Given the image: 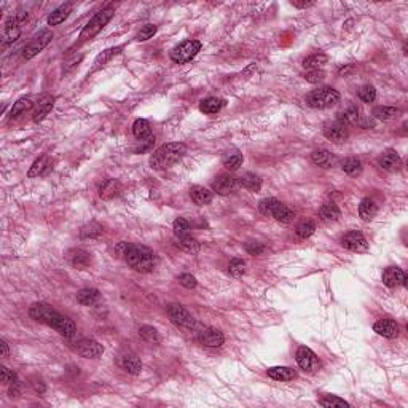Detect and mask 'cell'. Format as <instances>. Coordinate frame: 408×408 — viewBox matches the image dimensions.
Returning a JSON list of instances; mask_svg holds the SVG:
<instances>
[{
  "instance_id": "6da1fadb",
  "label": "cell",
  "mask_w": 408,
  "mask_h": 408,
  "mask_svg": "<svg viewBox=\"0 0 408 408\" xmlns=\"http://www.w3.org/2000/svg\"><path fill=\"white\" fill-rule=\"evenodd\" d=\"M29 316L34 320L50 326L51 329L59 332V335H63L64 338H72L77 333V326L74 320L59 314L56 309H53L46 303H34L29 308Z\"/></svg>"
},
{
  "instance_id": "7a4b0ae2",
  "label": "cell",
  "mask_w": 408,
  "mask_h": 408,
  "mask_svg": "<svg viewBox=\"0 0 408 408\" xmlns=\"http://www.w3.org/2000/svg\"><path fill=\"white\" fill-rule=\"evenodd\" d=\"M116 252L122 255L126 263L139 273H150L157 267V257L145 246H137L131 243H120Z\"/></svg>"
},
{
  "instance_id": "3957f363",
  "label": "cell",
  "mask_w": 408,
  "mask_h": 408,
  "mask_svg": "<svg viewBox=\"0 0 408 408\" xmlns=\"http://www.w3.org/2000/svg\"><path fill=\"white\" fill-rule=\"evenodd\" d=\"M187 152V147L181 142H171L164 143L160 149H157L150 157V166L153 169H167V167L174 166L182 160V157Z\"/></svg>"
},
{
  "instance_id": "277c9868",
  "label": "cell",
  "mask_w": 408,
  "mask_h": 408,
  "mask_svg": "<svg viewBox=\"0 0 408 408\" xmlns=\"http://www.w3.org/2000/svg\"><path fill=\"white\" fill-rule=\"evenodd\" d=\"M113 15H115V7L113 5H110V7H105V8H102L99 13H96L91 19H90V22L86 24L85 27H83V31L80 32V40H78V43H83V42H86V40H91L94 35H98L107 24H109V21L113 18Z\"/></svg>"
},
{
  "instance_id": "5b68a950",
  "label": "cell",
  "mask_w": 408,
  "mask_h": 408,
  "mask_svg": "<svg viewBox=\"0 0 408 408\" xmlns=\"http://www.w3.org/2000/svg\"><path fill=\"white\" fill-rule=\"evenodd\" d=\"M306 102L314 109H329V107L340 102V93L330 86H322L311 91L306 96Z\"/></svg>"
},
{
  "instance_id": "8992f818",
  "label": "cell",
  "mask_w": 408,
  "mask_h": 408,
  "mask_svg": "<svg viewBox=\"0 0 408 408\" xmlns=\"http://www.w3.org/2000/svg\"><path fill=\"white\" fill-rule=\"evenodd\" d=\"M167 314H169V319L172 320L174 326H177L179 329H182L185 332H190L196 327L193 316H191L182 305H176V303L169 305L167 306Z\"/></svg>"
},
{
  "instance_id": "52a82bcc",
  "label": "cell",
  "mask_w": 408,
  "mask_h": 408,
  "mask_svg": "<svg viewBox=\"0 0 408 408\" xmlns=\"http://www.w3.org/2000/svg\"><path fill=\"white\" fill-rule=\"evenodd\" d=\"M201 51V42L198 40H185L171 51V59L177 64H185L191 61Z\"/></svg>"
},
{
  "instance_id": "ba28073f",
  "label": "cell",
  "mask_w": 408,
  "mask_h": 408,
  "mask_svg": "<svg viewBox=\"0 0 408 408\" xmlns=\"http://www.w3.org/2000/svg\"><path fill=\"white\" fill-rule=\"evenodd\" d=\"M53 40V32L51 31H48V29H45V31H42V32H39L37 35H35V37L27 43V46L24 48V57L26 59H32V57H35L37 56L43 48H46L48 45H50V42Z\"/></svg>"
},
{
  "instance_id": "9c48e42d",
  "label": "cell",
  "mask_w": 408,
  "mask_h": 408,
  "mask_svg": "<svg viewBox=\"0 0 408 408\" xmlns=\"http://www.w3.org/2000/svg\"><path fill=\"white\" fill-rule=\"evenodd\" d=\"M295 357H297V364L300 365V368L308 371V373H314V371L320 368L319 357L306 346H300L297 349Z\"/></svg>"
},
{
  "instance_id": "30bf717a",
  "label": "cell",
  "mask_w": 408,
  "mask_h": 408,
  "mask_svg": "<svg viewBox=\"0 0 408 408\" xmlns=\"http://www.w3.org/2000/svg\"><path fill=\"white\" fill-rule=\"evenodd\" d=\"M241 187L239 184V179L230 176V174H223V176H219L215 181L212 182V190L215 193H219L222 196H226V195H231L235 191Z\"/></svg>"
},
{
  "instance_id": "8fae6325",
  "label": "cell",
  "mask_w": 408,
  "mask_h": 408,
  "mask_svg": "<svg viewBox=\"0 0 408 408\" xmlns=\"http://www.w3.org/2000/svg\"><path fill=\"white\" fill-rule=\"evenodd\" d=\"M341 246L353 252H367L368 243L361 231H349L341 238Z\"/></svg>"
},
{
  "instance_id": "7c38bea8",
  "label": "cell",
  "mask_w": 408,
  "mask_h": 408,
  "mask_svg": "<svg viewBox=\"0 0 408 408\" xmlns=\"http://www.w3.org/2000/svg\"><path fill=\"white\" fill-rule=\"evenodd\" d=\"M75 351L78 356L85 357V359H96L102 356L104 353V347L102 344H99L96 340H80L75 346Z\"/></svg>"
},
{
  "instance_id": "4fadbf2b",
  "label": "cell",
  "mask_w": 408,
  "mask_h": 408,
  "mask_svg": "<svg viewBox=\"0 0 408 408\" xmlns=\"http://www.w3.org/2000/svg\"><path fill=\"white\" fill-rule=\"evenodd\" d=\"M21 35V22L16 16H11L5 21L2 29V45H10L19 39Z\"/></svg>"
},
{
  "instance_id": "5bb4252c",
  "label": "cell",
  "mask_w": 408,
  "mask_h": 408,
  "mask_svg": "<svg viewBox=\"0 0 408 408\" xmlns=\"http://www.w3.org/2000/svg\"><path fill=\"white\" fill-rule=\"evenodd\" d=\"M198 340L201 344L208 347H219L225 343L223 333L217 329H211V327H204L198 335Z\"/></svg>"
},
{
  "instance_id": "9a60e30c",
  "label": "cell",
  "mask_w": 408,
  "mask_h": 408,
  "mask_svg": "<svg viewBox=\"0 0 408 408\" xmlns=\"http://www.w3.org/2000/svg\"><path fill=\"white\" fill-rule=\"evenodd\" d=\"M381 279H383V284H385L386 287H391V289L406 284V276H405L403 270H400L397 267H388L385 271H383Z\"/></svg>"
},
{
  "instance_id": "2e32d148",
  "label": "cell",
  "mask_w": 408,
  "mask_h": 408,
  "mask_svg": "<svg viewBox=\"0 0 408 408\" xmlns=\"http://www.w3.org/2000/svg\"><path fill=\"white\" fill-rule=\"evenodd\" d=\"M373 330L381 335V337H385V338H397L399 337V324L392 320V319H381L378 320L375 326H373Z\"/></svg>"
},
{
  "instance_id": "e0dca14e",
  "label": "cell",
  "mask_w": 408,
  "mask_h": 408,
  "mask_svg": "<svg viewBox=\"0 0 408 408\" xmlns=\"http://www.w3.org/2000/svg\"><path fill=\"white\" fill-rule=\"evenodd\" d=\"M67 260H69L70 265L75 267L77 270H85L90 267L91 255L83 249H72L67 252Z\"/></svg>"
},
{
  "instance_id": "ac0fdd59",
  "label": "cell",
  "mask_w": 408,
  "mask_h": 408,
  "mask_svg": "<svg viewBox=\"0 0 408 408\" xmlns=\"http://www.w3.org/2000/svg\"><path fill=\"white\" fill-rule=\"evenodd\" d=\"M378 164L383 167L385 171H389V172H394V171H399L400 166H402V158L399 157L397 152L394 150H388L381 155L378 158Z\"/></svg>"
},
{
  "instance_id": "d6986e66",
  "label": "cell",
  "mask_w": 408,
  "mask_h": 408,
  "mask_svg": "<svg viewBox=\"0 0 408 408\" xmlns=\"http://www.w3.org/2000/svg\"><path fill=\"white\" fill-rule=\"evenodd\" d=\"M53 105H54V98H53V96L43 94L42 98L39 99L37 107H35V110H34V115H32L34 122H42V120L53 110Z\"/></svg>"
},
{
  "instance_id": "ffe728a7",
  "label": "cell",
  "mask_w": 408,
  "mask_h": 408,
  "mask_svg": "<svg viewBox=\"0 0 408 408\" xmlns=\"http://www.w3.org/2000/svg\"><path fill=\"white\" fill-rule=\"evenodd\" d=\"M311 160H313V163L316 166H320V167H324V169H329V167H333L335 164H337V157L326 149L314 150L313 153H311Z\"/></svg>"
},
{
  "instance_id": "44dd1931",
  "label": "cell",
  "mask_w": 408,
  "mask_h": 408,
  "mask_svg": "<svg viewBox=\"0 0 408 408\" xmlns=\"http://www.w3.org/2000/svg\"><path fill=\"white\" fill-rule=\"evenodd\" d=\"M324 136L335 143H341L347 139V129L341 123H333L324 128Z\"/></svg>"
},
{
  "instance_id": "7402d4cb",
  "label": "cell",
  "mask_w": 408,
  "mask_h": 408,
  "mask_svg": "<svg viewBox=\"0 0 408 408\" xmlns=\"http://www.w3.org/2000/svg\"><path fill=\"white\" fill-rule=\"evenodd\" d=\"M378 212V206L375 204L373 199H370V198H364L361 201V204H359V215H361V219L364 222H370V220H373V217L376 215Z\"/></svg>"
},
{
  "instance_id": "603a6c76",
  "label": "cell",
  "mask_w": 408,
  "mask_h": 408,
  "mask_svg": "<svg viewBox=\"0 0 408 408\" xmlns=\"http://www.w3.org/2000/svg\"><path fill=\"white\" fill-rule=\"evenodd\" d=\"M70 13H72V4H69V2L63 4L61 7H57L50 16H48V24H50V26H59V24L64 22L69 18Z\"/></svg>"
},
{
  "instance_id": "cb8c5ba5",
  "label": "cell",
  "mask_w": 408,
  "mask_h": 408,
  "mask_svg": "<svg viewBox=\"0 0 408 408\" xmlns=\"http://www.w3.org/2000/svg\"><path fill=\"white\" fill-rule=\"evenodd\" d=\"M133 134L137 140H152V128L147 120L139 118L133 125Z\"/></svg>"
},
{
  "instance_id": "d4e9b609",
  "label": "cell",
  "mask_w": 408,
  "mask_h": 408,
  "mask_svg": "<svg viewBox=\"0 0 408 408\" xmlns=\"http://www.w3.org/2000/svg\"><path fill=\"white\" fill-rule=\"evenodd\" d=\"M190 196L193 199L196 204L199 206H204V204H209L212 201V191L208 190L206 187H201V185H195L190 188Z\"/></svg>"
},
{
  "instance_id": "484cf974",
  "label": "cell",
  "mask_w": 408,
  "mask_h": 408,
  "mask_svg": "<svg viewBox=\"0 0 408 408\" xmlns=\"http://www.w3.org/2000/svg\"><path fill=\"white\" fill-rule=\"evenodd\" d=\"M267 375L273 380H278V381H290L297 376L295 370H292L289 367H271L267 370Z\"/></svg>"
},
{
  "instance_id": "4316f807",
  "label": "cell",
  "mask_w": 408,
  "mask_h": 408,
  "mask_svg": "<svg viewBox=\"0 0 408 408\" xmlns=\"http://www.w3.org/2000/svg\"><path fill=\"white\" fill-rule=\"evenodd\" d=\"M120 182L115 179H107V181L99 187V196L102 199H112L120 193Z\"/></svg>"
},
{
  "instance_id": "83f0119b",
  "label": "cell",
  "mask_w": 408,
  "mask_h": 408,
  "mask_svg": "<svg viewBox=\"0 0 408 408\" xmlns=\"http://www.w3.org/2000/svg\"><path fill=\"white\" fill-rule=\"evenodd\" d=\"M120 364H122L123 370H126L128 373H131V375H139L142 371V362L139 361V357H136L134 354L123 356L122 361H120Z\"/></svg>"
},
{
  "instance_id": "f1b7e54d",
  "label": "cell",
  "mask_w": 408,
  "mask_h": 408,
  "mask_svg": "<svg viewBox=\"0 0 408 408\" xmlns=\"http://www.w3.org/2000/svg\"><path fill=\"white\" fill-rule=\"evenodd\" d=\"M223 99H219V98H208V99H204L201 101L199 104V110L202 113H206V115H215V113H219L222 110V107H223Z\"/></svg>"
},
{
  "instance_id": "f546056e",
  "label": "cell",
  "mask_w": 408,
  "mask_h": 408,
  "mask_svg": "<svg viewBox=\"0 0 408 408\" xmlns=\"http://www.w3.org/2000/svg\"><path fill=\"white\" fill-rule=\"evenodd\" d=\"M319 215L322 217V220H326V222H337L341 217V212L337 208V204L327 202V204H324V206H320Z\"/></svg>"
},
{
  "instance_id": "4dcf8cb0",
  "label": "cell",
  "mask_w": 408,
  "mask_h": 408,
  "mask_svg": "<svg viewBox=\"0 0 408 408\" xmlns=\"http://www.w3.org/2000/svg\"><path fill=\"white\" fill-rule=\"evenodd\" d=\"M176 244H177L179 247H181L182 250H185V252H188V254H191V255L198 254L199 249H201L199 243L196 241L195 238H191L190 235L182 236V238H177V243H176Z\"/></svg>"
},
{
  "instance_id": "1f68e13d",
  "label": "cell",
  "mask_w": 408,
  "mask_h": 408,
  "mask_svg": "<svg viewBox=\"0 0 408 408\" xmlns=\"http://www.w3.org/2000/svg\"><path fill=\"white\" fill-rule=\"evenodd\" d=\"M271 217H274L276 220L278 222H281V223H290L292 220H294V217H295V212L289 208V206H285V204H279L278 208L274 209V212H273V215Z\"/></svg>"
},
{
  "instance_id": "d6a6232c",
  "label": "cell",
  "mask_w": 408,
  "mask_h": 408,
  "mask_svg": "<svg viewBox=\"0 0 408 408\" xmlns=\"http://www.w3.org/2000/svg\"><path fill=\"white\" fill-rule=\"evenodd\" d=\"M329 61V57L322 53H316V54H311L308 56L306 59H303V67L308 69V70H317L320 69L324 64Z\"/></svg>"
},
{
  "instance_id": "836d02e7",
  "label": "cell",
  "mask_w": 408,
  "mask_h": 408,
  "mask_svg": "<svg viewBox=\"0 0 408 408\" xmlns=\"http://www.w3.org/2000/svg\"><path fill=\"white\" fill-rule=\"evenodd\" d=\"M120 51H122V46H116V48H109V50H105L102 53H99L98 56H96L94 59V66H93V70H98L99 67H102L104 64H107L110 61V59L118 54Z\"/></svg>"
},
{
  "instance_id": "e575fe53",
  "label": "cell",
  "mask_w": 408,
  "mask_h": 408,
  "mask_svg": "<svg viewBox=\"0 0 408 408\" xmlns=\"http://www.w3.org/2000/svg\"><path fill=\"white\" fill-rule=\"evenodd\" d=\"M239 184H241V187L250 190V191H258L261 188V179L255 174H244L243 177H239Z\"/></svg>"
},
{
  "instance_id": "d590c367",
  "label": "cell",
  "mask_w": 408,
  "mask_h": 408,
  "mask_svg": "<svg viewBox=\"0 0 408 408\" xmlns=\"http://www.w3.org/2000/svg\"><path fill=\"white\" fill-rule=\"evenodd\" d=\"M77 300L78 303L85 305V306H91L99 300V292L96 289H83L77 294Z\"/></svg>"
},
{
  "instance_id": "8d00e7d4",
  "label": "cell",
  "mask_w": 408,
  "mask_h": 408,
  "mask_svg": "<svg viewBox=\"0 0 408 408\" xmlns=\"http://www.w3.org/2000/svg\"><path fill=\"white\" fill-rule=\"evenodd\" d=\"M31 109H32V101L29 98H21L13 104V107H11L10 118H16V116H19L22 113H26Z\"/></svg>"
},
{
  "instance_id": "74e56055",
  "label": "cell",
  "mask_w": 408,
  "mask_h": 408,
  "mask_svg": "<svg viewBox=\"0 0 408 408\" xmlns=\"http://www.w3.org/2000/svg\"><path fill=\"white\" fill-rule=\"evenodd\" d=\"M243 153H239V152H231V153H228L226 157L223 158V166L226 167L228 171H238L239 169V166L243 164Z\"/></svg>"
},
{
  "instance_id": "f35d334b",
  "label": "cell",
  "mask_w": 408,
  "mask_h": 408,
  "mask_svg": "<svg viewBox=\"0 0 408 408\" xmlns=\"http://www.w3.org/2000/svg\"><path fill=\"white\" fill-rule=\"evenodd\" d=\"M340 123L341 125H356L359 122V110H357V107L356 105H351V107H347L346 110L340 112Z\"/></svg>"
},
{
  "instance_id": "ab89813d",
  "label": "cell",
  "mask_w": 408,
  "mask_h": 408,
  "mask_svg": "<svg viewBox=\"0 0 408 408\" xmlns=\"http://www.w3.org/2000/svg\"><path fill=\"white\" fill-rule=\"evenodd\" d=\"M341 167L347 176H359L362 172V163L357 158H346L343 161Z\"/></svg>"
},
{
  "instance_id": "60d3db41",
  "label": "cell",
  "mask_w": 408,
  "mask_h": 408,
  "mask_svg": "<svg viewBox=\"0 0 408 408\" xmlns=\"http://www.w3.org/2000/svg\"><path fill=\"white\" fill-rule=\"evenodd\" d=\"M400 113L399 109H395V107H386V105H383V107H376V109H373V116L378 118V120H392L395 118Z\"/></svg>"
},
{
  "instance_id": "b9f144b4",
  "label": "cell",
  "mask_w": 408,
  "mask_h": 408,
  "mask_svg": "<svg viewBox=\"0 0 408 408\" xmlns=\"http://www.w3.org/2000/svg\"><path fill=\"white\" fill-rule=\"evenodd\" d=\"M139 335H140V338H142L143 341H147V343H150V344H157V343H160V335H158L157 329H153V327H150V326H142V327L139 329Z\"/></svg>"
},
{
  "instance_id": "7bdbcfd3",
  "label": "cell",
  "mask_w": 408,
  "mask_h": 408,
  "mask_svg": "<svg viewBox=\"0 0 408 408\" xmlns=\"http://www.w3.org/2000/svg\"><path fill=\"white\" fill-rule=\"evenodd\" d=\"M314 231H316V225H314V222H311V220H305V222H302V223H298L297 228H295L297 236H298V238H302V239L309 238Z\"/></svg>"
},
{
  "instance_id": "ee69618b",
  "label": "cell",
  "mask_w": 408,
  "mask_h": 408,
  "mask_svg": "<svg viewBox=\"0 0 408 408\" xmlns=\"http://www.w3.org/2000/svg\"><path fill=\"white\" fill-rule=\"evenodd\" d=\"M281 204V201H278L276 198H265V199H261L260 201V204H258V208H260V212L263 214V215H273V212H274V209L278 208Z\"/></svg>"
},
{
  "instance_id": "f6af8a7d",
  "label": "cell",
  "mask_w": 408,
  "mask_h": 408,
  "mask_svg": "<svg viewBox=\"0 0 408 408\" xmlns=\"http://www.w3.org/2000/svg\"><path fill=\"white\" fill-rule=\"evenodd\" d=\"M228 271H230V274L235 276V278H239V276H243L246 273V261L241 258H233L230 261V265H228Z\"/></svg>"
},
{
  "instance_id": "bcb514c9",
  "label": "cell",
  "mask_w": 408,
  "mask_h": 408,
  "mask_svg": "<svg viewBox=\"0 0 408 408\" xmlns=\"http://www.w3.org/2000/svg\"><path fill=\"white\" fill-rule=\"evenodd\" d=\"M102 235V226L98 225V223H90V225H85L81 228V231H80V236L81 238H98Z\"/></svg>"
},
{
  "instance_id": "7dc6e473",
  "label": "cell",
  "mask_w": 408,
  "mask_h": 408,
  "mask_svg": "<svg viewBox=\"0 0 408 408\" xmlns=\"http://www.w3.org/2000/svg\"><path fill=\"white\" fill-rule=\"evenodd\" d=\"M172 228H174L176 238H182V236L190 235V223L185 219H182V217H179V219L174 220V226Z\"/></svg>"
},
{
  "instance_id": "c3c4849f",
  "label": "cell",
  "mask_w": 408,
  "mask_h": 408,
  "mask_svg": "<svg viewBox=\"0 0 408 408\" xmlns=\"http://www.w3.org/2000/svg\"><path fill=\"white\" fill-rule=\"evenodd\" d=\"M357 96H359V99H361L362 102L370 104V102H373L376 99V90L373 86H370V85H365V86H362L361 90H359Z\"/></svg>"
},
{
  "instance_id": "681fc988",
  "label": "cell",
  "mask_w": 408,
  "mask_h": 408,
  "mask_svg": "<svg viewBox=\"0 0 408 408\" xmlns=\"http://www.w3.org/2000/svg\"><path fill=\"white\" fill-rule=\"evenodd\" d=\"M48 166V158L46 157H40L39 160H35L34 161V164L31 166V169H29V172H27V176L29 177H37V176H40L43 171H45V167Z\"/></svg>"
},
{
  "instance_id": "f907efd6",
  "label": "cell",
  "mask_w": 408,
  "mask_h": 408,
  "mask_svg": "<svg viewBox=\"0 0 408 408\" xmlns=\"http://www.w3.org/2000/svg\"><path fill=\"white\" fill-rule=\"evenodd\" d=\"M320 405L326 406V408H332V406H349L346 400L340 399V397H335V395H324L320 399Z\"/></svg>"
},
{
  "instance_id": "816d5d0a",
  "label": "cell",
  "mask_w": 408,
  "mask_h": 408,
  "mask_svg": "<svg viewBox=\"0 0 408 408\" xmlns=\"http://www.w3.org/2000/svg\"><path fill=\"white\" fill-rule=\"evenodd\" d=\"M155 34H157V26H153V24H147V26H143V27L137 32L136 40H137V42H145V40L152 39Z\"/></svg>"
},
{
  "instance_id": "f5cc1de1",
  "label": "cell",
  "mask_w": 408,
  "mask_h": 408,
  "mask_svg": "<svg viewBox=\"0 0 408 408\" xmlns=\"http://www.w3.org/2000/svg\"><path fill=\"white\" fill-rule=\"evenodd\" d=\"M324 77H326V74H324V70L322 69H317V70H308L306 74H305V78L306 81L309 83H320L324 80Z\"/></svg>"
},
{
  "instance_id": "db71d44e",
  "label": "cell",
  "mask_w": 408,
  "mask_h": 408,
  "mask_svg": "<svg viewBox=\"0 0 408 408\" xmlns=\"http://www.w3.org/2000/svg\"><path fill=\"white\" fill-rule=\"evenodd\" d=\"M179 284L187 287V289H195L198 282L195 279V276H191V274H181V276H179Z\"/></svg>"
},
{
  "instance_id": "11a10c76",
  "label": "cell",
  "mask_w": 408,
  "mask_h": 408,
  "mask_svg": "<svg viewBox=\"0 0 408 408\" xmlns=\"http://www.w3.org/2000/svg\"><path fill=\"white\" fill-rule=\"evenodd\" d=\"M246 250L249 255H261L263 252H265V246L261 243H249L246 246Z\"/></svg>"
},
{
  "instance_id": "9f6ffc18",
  "label": "cell",
  "mask_w": 408,
  "mask_h": 408,
  "mask_svg": "<svg viewBox=\"0 0 408 408\" xmlns=\"http://www.w3.org/2000/svg\"><path fill=\"white\" fill-rule=\"evenodd\" d=\"M0 380H2V383H5V385H10V383H13L16 380V375L13 371H10L7 367H2L0 368Z\"/></svg>"
},
{
  "instance_id": "6f0895ef",
  "label": "cell",
  "mask_w": 408,
  "mask_h": 408,
  "mask_svg": "<svg viewBox=\"0 0 408 408\" xmlns=\"http://www.w3.org/2000/svg\"><path fill=\"white\" fill-rule=\"evenodd\" d=\"M81 59H83V54H78V56L75 54V56H72L70 59H67V61L64 63V67H63L64 72H69V70L74 69L75 66H78V63L81 61Z\"/></svg>"
},
{
  "instance_id": "680465c9",
  "label": "cell",
  "mask_w": 408,
  "mask_h": 408,
  "mask_svg": "<svg viewBox=\"0 0 408 408\" xmlns=\"http://www.w3.org/2000/svg\"><path fill=\"white\" fill-rule=\"evenodd\" d=\"M32 386H34V389L37 391L39 394H43L45 389H46L45 385H43V381H34V383H32Z\"/></svg>"
},
{
  "instance_id": "91938a15",
  "label": "cell",
  "mask_w": 408,
  "mask_h": 408,
  "mask_svg": "<svg viewBox=\"0 0 408 408\" xmlns=\"http://www.w3.org/2000/svg\"><path fill=\"white\" fill-rule=\"evenodd\" d=\"M292 5L297 8H308V7H313L314 2H292Z\"/></svg>"
},
{
  "instance_id": "94428289",
  "label": "cell",
  "mask_w": 408,
  "mask_h": 408,
  "mask_svg": "<svg viewBox=\"0 0 408 408\" xmlns=\"http://www.w3.org/2000/svg\"><path fill=\"white\" fill-rule=\"evenodd\" d=\"M0 347H2V357H7L8 356V344L2 340L0 341Z\"/></svg>"
}]
</instances>
